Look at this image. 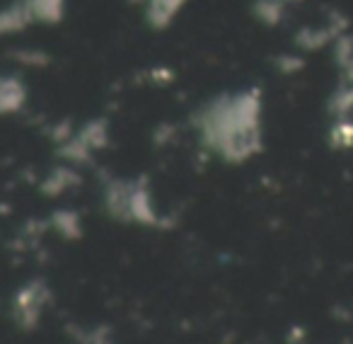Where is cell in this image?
<instances>
[{
  "instance_id": "4",
  "label": "cell",
  "mask_w": 353,
  "mask_h": 344,
  "mask_svg": "<svg viewBox=\"0 0 353 344\" xmlns=\"http://www.w3.org/2000/svg\"><path fill=\"white\" fill-rule=\"evenodd\" d=\"M293 3H300V0H259L256 3V15L266 25H274V22L283 20L285 8L293 6Z\"/></svg>"
},
{
  "instance_id": "1",
  "label": "cell",
  "mask_w": 353,
  "mask_h": 344,
  "mask_svg": "<svg viewBox=\"0 0 353 344\" xmlns=\"http://www.w3.org/2000/svg\"><path fill=\"white\" fill-rule=\"evenodd\" d=\"M194 128L206 151L228 162H245L261 151L264 97L256 88L225 90L199 107Z\"/></svg>"
},
{
  "instance_id": "3",
  "label": "cell",
  "mask_w": 353,
  "mask_h": 344,
  "mask_svg": "<svg viewBox=\"0 0 353 344\" xmlns=\"http://www.w3.org/2000/svg\"><path fill=\"white\" fill-rule=\"evenodd\" d=\"M184 3L187 0H136V6L143 12V20L152 30H167L184 10Z\"/></svg>"
},
{
  "instance_id": "2",
  "label": "cell",
  "mask_w": 353,
  "mask_h": 344,
  "mask_svg": "<svg viewBox=\"0 0 353 344\" xmlns=\"http://www.w3.org/2000/svg\"><path fill=\"white\" fill-rule=\"evenodd\" d=\"M109 204H112V211L119 218H128V221H138V223H157V213L152 209V197L143 180H138L133 184L131 182L114 184Z\"/></svg>"
}]
</instances>
